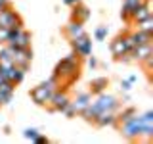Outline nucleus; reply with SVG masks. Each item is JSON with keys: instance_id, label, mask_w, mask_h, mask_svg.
Instances as JSON below:
<instances>
[{"instance_id": "30", "label": "nucleus", "mask_w": 153, "mask_h": 144, "mask_svg": "<svg viewBox=\"0 0 153 144\" xmlns=\"http://www.w3.org/2000/svg\"><path fill=\"white\" fill-rule=\"evenodd\" d=\"M33 142H35V144H48L50 140H48V136H44V134H40V133H38V134H36V138H35Z\"/></svg>"}, {"instance_id": "18", "label": "nucleus", "mask_w": 153, "mask_h": 144, "mask_svg": "<svg viewBox=\"0 0 153 144\" xmlns=\"http://www.w3.org/2000/svg\"><path fill=\"white\" fill-rule=\"evenodd\" d=\"M63 33H65V37H67V38H75V37L84 35L86 31H84V25H82V23L73 21V19H71V21L63 27Z\"/></svg>"}, {"instance_id": "9", "label": "nucleus", "mask_w": 153, "mask_h": 144, "mask_svg": "<svg viewBox=\"0 0 153 144\" xmlns=\"http://www.w3.org/2000/svg\"><path fill=\"white\" fill-rule=\"evenodd\" d=\"M71 100V94H69V88H65V86H59V88L56 90L54 94H52L50 102H48V110L50 112H63V108L67 104H69Z\"/></svg>"}, {"instance_id": "32", "label": "nucleus", "mask_w": 153, "mask_h": 144, "mask_svg": "<svg viewBox=\"0 0 153 144\" xmlns=\"http://www.w3.org/2000/svg\"><path fill=\"white\" fill-rule=\"evenodd\" d=\"M8 6H12V2H10V0H0V12H2L4 8H8Z\"/></svg>"}, {"instance_id": "12", "label": "nucleus", "mask_w": 153, "mask_h": 144, "mask_svg": "<svg viewBox=\"0 0 153 144\" xmlns=\"http://www.w3.org/2000/svg\"><path fill=\"white\" fill-rule=\"evenodd\" d=\"M25 73L27 71H23L21 67H17V65H0V75L4 77L6 81H10V83H13V85H21L23 83V79H25Z\"/></svg>"}, {"instance_id": "22", "label": "nucleus", "mask_w": 153, "mask_h": 144, "mask_svg": "<svg viewBox=\"0 0 153 144\" xmlns=\"http://www.w3.org/2000/svg\"><path fill=\"white\" fill-rule=\"evenodd\" d=\"M132 115H136V108H124V110H121V112L117 113V125L119 123H123V121H126V119H130Z\"/></svg>"}, {"instance_id": "34", "label": "nucleus", "mask_w": 153, "mask_h": 144, "mask_svg": "<svg viewBox=\"0 0 153 144\" xmlns=\"http://www.w3.org/2000/svg\"><path fill=\"white\" fill-rule=\"evenodd\" d=\"M4 81H6V79H4V77H2V75H0V85H2V83H4Z\"/></svg>"}, {"instance_id": "4", "label": "nucleus", "mask_w": 153, "mask_h": 144, "mask_svg": "<svg viewBox=\"0 0 153 144\" xmlns=\"http://www.w3.org/2000/svg\"><path fill=\"white\" fill-rule=\"evenodd\" d=\"M57 88H59V83H57V79L52 75L50 79L42 81L40 85H36L35 88L31 90V100H33L36 106H48V102H50V98H52V94H54Z\"/></svg>"}, {"instance_id": "3", "label": "nucleus", "mask_w": 153, "mask_h": 144, "mask_svg": "<svg viewBox=\"0 0 153 144\" xmlns=\"http://www.w3.org/2000/svg\"><path fill=\"white\" fill-rule=\"evenodd\" d=\"M119 108H121V102H119L117 96L107 94V92L103 90V92L96 94V98H92V102L86 106V108H84L79 115L84 119V121L94 123V119L98 117L102 112H117Z\"/></svg>"}, {"instance_id": "23", "label": "nucleus", "mask_w": 153, "mask_h": 144, "mask_svg": "<svg viewBox=\"0 0 153 144\" xmlns=\"http://www.w3.org/2000/svg\"><path fill=\"white\" fill-rule=\"evenodd\" d=\"M107 33H109L107 25H100V27L94 29V38L96 40H105V38H107Z\"/></svg>"}, {"instance_id": "5", "label": "nucleus", "mask_w": 153, "mask_h": 144, "mask_svg": "<svg viewBox=\"0 0 153 144\" xmlns=\"http://www.w3.org/2000/svg\"><path fill=\"white\" fill-rule=\"evenodd\" d=\"M90 102H92V94H90L88 90H86V92H76L73 98L69 100V104L63 108V112H61V113L67 115V117H76V115L82 112Z\"/></svg>"}, {"instance_id": "28", "label": "nucleus", "mask_w": 153, "mask_h": 144, "mask_svg": "<svg viewBox=\"0 0 153 144\" xmlns=\"http://www.w3.org/2000/svg\"><path fill=\"white\" fill-rule=\"evenodd\" d=\"M8 31H10V29L0 27V44H6V40H8Z\"/></svg>"}, {"instance_id": "27", "label": "nucleus", "mask_w": 153, "mask_h": 144, "mask_svg": "<svg viewBox=\"0 0 153 144\" xmlns=\"http://www.w3.org/2000/svg\"><path fill=\"white\" fill-rule=\"evenodd\" d=\"M121 90H123V92H130V90H132V83L128 79H123L121 81Z\"/></svg>"}, {"instance_id": "33", "label": "nucleus", "mask_w": 153, "mask_h": 144, "mask_svg": "<svg viewBox=\"0 0 153 144\" xmlns=\"http://www.w3.org/2000/svg\"><path fill=\"white\" fill-rule=\"evenodd\" d=\"M136 79H138V77L136 75H130V77H128V81H130V83L134 85V83H136Z\"/></svg>"}, {"instance_id": "26", "label": "nucleus", "mask_w": 153, "mask_h": 144, "mask_svg": "<svg viewBox=\"0 0 153 144\" xmlns=\"http://www.w3.org/2000/svg\"><path fill=\"white\" fill-rule=\"evenodd\" d=\"M142 65H143V69H146V73H151V69H153V54L147 56L146 60L142 62Z\"/></svg>"}, {"instance_id": "11", "label": "nucleus", "mask_w": 153, "mask_h": 144, "mask_svg": "<svg viewBox=\"0 0 153 144\" xmlns=\"http://www.w3.org/2000/svg\"><path fill=\"white\" fill-rule=\"evenodd\" d=\"M31 60H33V50L31 48L12 46V62H13V65H17V67H21L23 71H27L29 65H31Z\"/></svg>"}, {"instance_id": "1", "label": "nucleus", "mask_w": 153, "mask_h": 144, "mask_svg": "<svg viewBox=\"0 0 153 144\" xmlns=\"http://www.w3.org/2000/svg\"><path fill=\"white\" fill-rule=\"evenodd\" d=\"M119 131L128 140H136L140 136H146L147 140H151L153 138V110H147L143 113H136L130 119L119 123Z\"/></svg>"}, {"instance_id": "29", "label": "nucleus", "mask_w": 153, "mask_h": 144, "mask_svg": "<svg viewBox=\"0 0 153 144\" xmlns=\"http://www.w3.org/2000/svg\"><path fill=\"white\" fill-rule=\"evenodd\" d=\"M86 62H88V67H90V69H96V67H98V60H96V56H92V54L86 58Z\"/></svg>"}, {"instance_id": "17", "label": "nucleus", "mask_w": 153, "mask_h": 144, "mask_svg": "<svg viewBox=\"0 0 153 144\" xmlns=\"http://www.w3.org/2000/svg\"><path fill=\"white\" fill-rule=\"evenodd\" d=\"M143 0H123V10H121V17L124 19L126 23H130V17L134 14V10H136Z\"/></svg>"}, {"instance_id": "31", "label": "nucleus", "mask_w": 153, "mask_h": 144, "mask_svg": "<svg viewBox=\"0 0 153 144\" xmlns=\"http://www.w3.org/2000/svg\"><path fill=\"white\" fill-rule=\"evenodd\" d=\"M61 2L65 4V6H69V8H73L76 6V4H80V0H61Z\"/></svg>"}, {"instance_id": "25", "label": "nucleus", "mask_w": 153, "mask_h": 144, "mask_svg": "<svg viewBox=\"0 0 153 144\" xmlns=\"http://www.w3.org/2000/svg\"><path fill=\"white\" fill-rule=\"evenodd\" d=\"M36 134H38V129H25V131H23V136L27 138V140H35L36 138Z\"/></svg>"}, {"instance_id": "2", "label": "nucleus", "mask_w": 153, "mask_h": 144, "mask_svg": "<svg viewBox=\"0 0 153 144\" xmlns=\"http://www.w3.org/2000/svg\"><path fill=\"white\" fill-rule=\"evenodd\" d=\"M80 69H82V60L75 52H71V54H67L65 58H61L57 62V65L54 67V77L57 79L59 86L69 88L80 77Z\"/></svg>"}, {"instance_id": "20", "label": "nucleus", "mask_w": 153, "mask_h": 144, "mask_svg": "<svg viewBox=\"0 0 153 144\" xmlns=\"http://www.w3.org/2000/svg\"><path fill=\"white\" fill-rule=\"evenodd\" d=\"M130 37H132V42L134 46L138 44H147V42H153V35L151 33H143V31H130Z\"/></svg>"}, {"instance_id": "6", "label": "nucleus", "mask_w": 153, "mask_h": 144, "mask_svg": "<svg viewBox=\"0 0 153 144\" xmlns=\"http://www.w3.org/2000/svg\"><path fill=\"white\" fill-rule=\"evenodd\" d=\"M134 48V42H132V37L130 33H123V35L115 37L111 40V44H109V50H111V54L115 60H119L123 54H126V52H130Z\"/></svg>"}, {"instance_id": "16", "label": "nucleus", "mask_w": 153, "mask_h": 144, "mask_svg": "<svg viewBox=\"0 0 153 144\" xmlns=\"http://www.w3.org/2000/svg\"><path fill=\"white\" fill-rule=\"evenodd\" d=\"M71 19L73 21H79V23H86L90 19V10L84 6L82 2L73 6V12H71Z\"/></svg>"}, {"instance_id": "19", "label": "nucleus", "mask_w": 153, "mask_h": 144, "mask_svg": "<svg viewBox=\"0 0 153 144\" xmlns=\"http://www.w3.org/2000/svg\"><path fill=\"white\" fill-rule=\"evenodd\" d=\"M88 86H90L88 92L92 94V96H96V94L103 92V90L109 86V79H107V77H96V79L90 81V85H88Z\"/></svg>"}, {"instance_id": "24", "label": "nucleus", "mask_w": 153, "mask_h": 144, "mask_svg": "<svg viewBox=\"0 0 153 144\" xmlns=\"http://www.w3.org/2000/svg\"><path fill=\"white\" fill-rule=\"evenodd\" d=\"M12 98H13V94H8L4 90H0V106H8L12 102Z\"/></svg>"}, {"instance_id": "10", "label": "nucleus", "mask_w": 153, "mask_h": 144, "mask_svg": "<svg viewBox=\"0 0 153 144\" xmlns=\"http://www.w3.org/2000/svg\"><path fill=\"white\" fill-rule=\"evenodd\" d=\"M0 27H6V29L23 27V19L12 6H8L0 12Z\"/></svg>"}, {"instance_id": "13", "label": "nucleus", "mask_w": 153, "mask_h": 144, "mask_svg": "<svg viewBox=\"0 0 153 144\" xmlns=\"http://www.w3.org/2000/svg\"><path fill=\"white\" fill-rule=\"evenodd\" d=\"M153 54V42H147V44H138L134 46L130 50V58L132 62H138V64H142L143 60H146L147 56Z\"/></svg>"}, {"instance_id": "15", "label": "nucleus", "mask_w": 153, "mask_h": 144, "mask_svg": "<svg viewBox=\"0 0 153 144\" xmlns=\"http://www.w3.org/2000/svg\"><path fill=\"white\" fill-rule=\"evenodd\" d=\"M147 17H153L151 14V6H149V0H143V2L134 10L132 17H130V23H136V21H142V19H147Z\"/></svg>"}, {"instance_id": "8", "label": "nucleus", "mask_w": 153, "mask_h": 144, "mask_svg": "<svg viewBox=\"0 0 153 144\" xmlns=\"http://www.w3.org/2000/svg\"><path fill=\"white\" fill-rule=\"evenodd\" d=\"M69 42H71L73 52L80 58V60H86V58L92 54V38L86 35V33H84V35H80V37L69 38Z\"/></svg>"}, {"instance_id": "7", "label": "nucleus", "mask_w": 153, "mask_h": 144, "mask_svg": "<svg viewBox=\"0 0 153 144\" xmlns=\"http://www.w3.org/2000/svg\"><path fill=\"white\" fill-rule=\"evenodd\" d=\"M31 33L25 31L23 27H16V29H10L8 31V40L6 44L10 46H17V48H31Z\"/></svg>"}, {"instance_id": "14", "label": "nucleus", "mask_w": 153, "mask_h": 144, "mask_svg": "<svg viewBox=\"0 0 153 144\" xmlns=\"http://www.w3.org/2000/svg\"><path fill=\"white\" fill-rule=\"evenodd\" d=\"M96 127H117V112H102L94 119Z\"/></svg>"}, {"instance_id": "21", "label": "nucleus", "mask_w": 153, "mask_h": 144, "mask_svg": "<svg viewBox=\"0 0 153 144\" xmlns=\"http://www.w3.org/2000/svg\"><path fill=\"white\" fill-rule=\"evenodd\" d=\"M134 25H136L138 31L151 33V35H153V17H147V19H142V21H136Z\"/></svg>"}]
</instances>
